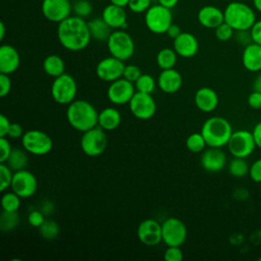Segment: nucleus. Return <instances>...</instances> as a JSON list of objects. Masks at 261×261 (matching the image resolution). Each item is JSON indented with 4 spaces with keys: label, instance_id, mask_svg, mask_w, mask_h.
I'll use <instances>...</instances> for the list:
<instances>
[{
    "label": "nucleus",
    "instance_id": "nucleus-30",
    "mask_svg": "<svg viewBox=\"0 0 261 261\" xmlns=\"http://www.w3.org/2000/svg\"><path fill=\"white\" fill-rule=\"evenodd\" d=\"M29 157L28 152L24 149H12L10 156L5 162L13 171L24 169L28 165Z\"/></svg>",
    "mask_w": 261,
    "mask_h": 261
},
{
    "label": "nucleus",
    "instance_id": "nucleus-40",
    "mask_svg": "<svg viewBox=\"0 0 261 261\" xmlns=\"http://www.w3.org/2000/svg\"><path fill=\"white\" fill-rule=\"evenodd\" d=\"M166 261H182L184 253L179 246H168L164 252Z\"/></svg>",
    "mask_w": 261,
    "mask_h": 261
},
{
    "label": "nucleus",
    "instance_id": "nucleus-10",
    "mask_svg": "<svg viewBox=\"0 0 261 261\" xmlns=\"http://www.w3.org/2000/svg\"><path fill=\"white\" fill-rule=\"evenodd\" d=\"M227 148L232 157L247 158L254 152L256 146L252 132L247 129L234 130L227 143Z\"/></svg>",
    "mask_w": 261,
    "mask_h": 261
},
{
    "label": "nucleus",
    "instance_id": "nucleus-29",
    "mask_svg": "<svg viewBox=\"0 0 261 261\" xmlns=\"http://www.w3.org/2000/svg\"><path fill=\"white\" fill-rule=\"evenodd\" d=\"M177 56L178 55L173 48H163L156 55V63L161 70L174 68Z\"/></svg>",
    "mask_w": 261,
    "mask_h": 261
},
{
    "label": "nucleus",
    "instance_id": "nucleus-54",
    "mask_svg": "<svg viewBox=\"0 0 261 261\" xmlns=\"http://www.w3.org/2000/svg\"><path fill=\"white\" fill-rule=\"evenodd\" d=\"M158 3L166 8H173L176 6V4L178 3V0H158Z\"/></svg>",
    "mask_w": 261,
    "mask_h": 261
},
{
    "label": "nucleus",
    "instance_id": "nucleus-7",
    "mask_svg": "<svg viewBox=\"0 0 261 261\" xmlns=\"http://www.w3.org/2000/svg\"><path fill=\"white\" fill-rule=\"evenodd\" d=\"M81 149L89 157H98L102 155L108 144L106 130L99 125L83 133L81 138Z\"/></svg>",
    "mask_w": 261,
    "mask_h": 261
},
{
    "label": "nucleus",
    "instance_id": "nucleus-3",
    "mask_svg": "<svg viewBox=\"0 0 261 261\" xmlns=\"http://www.w3.org/2000/svg\"><path fill=\"white\" fill-rule=\"evenodd\" d=\"M232 132L229 121L220 116L209 117L204 121L201 127V134L203 135L207 146L215 148L226 146Z\"/></svg>",
    "mask_w": 261,
    "mask_h": 261
},
{
    "label": "nucleus",
    "instance_id": "nucleus-47",
    "mask_svg": "<svg viewBox=\"0 0 261 261\" xmlns=\"http://www.w3.org/2000/svg\"><path fill=\"white\" fill-rule=\"evenodd\" d=\"M236 41L240 44L243 45L244 47H246L247 45L251 44L252 41V37H251V33L250 30H245V31H234V35H233Z\"/></svg>",
    "mask_w": 261,
    "mask_h": 261
},
{
    "label": "nucleus",
    "instance_id": "nucleus-43",
    "mask_svg": "<svg viewBox=\"0 0 261 261\" xmlns=\"http://www.w3.org/2000/svg\"><path fill=\"white\" fill-rule=\"evenodd\" d=\"M12 147L6 137H0V162L5 163L10 156Z\"/></svg>",
    "mask_w": 261,
    "mask_h": 261
},
{
    "label": "nucleus",
    "instance_id": "nucleus-9",
    "mask_svg": "<svg viewBox=\"0 0 261 261\" xmlns=\"http://www.w3.org/2000/svg\"><path fill=\"white\" fill-rule=\"evenodd\" d=\"M172 23V13L169 8L155 4L145 12V24L147 29L156 34H165L169 25Z\"/></svg>",
    "mask_w": 261,
    "mask_h": 261
},
{
    "label": "nucleus",
    "instance_id": "nucleus-56",
    "mask_svg": "<svg viewBox=\"0 0 261 261\" xmlns=\"http://www.w3.org/2000/svg\"><path fill=\"white\" fill-rule=\"evenodd\" d=\"M253 91L261 93V73L256 75V77L253 81Z\"/></svg>",
    "mask_w": 261,
    "mask_h": 261
},
{
    "label": "nucleus",
    "instance_id": "nucleus-53",
    "mask_svg": "<svg viewBox=\"0 0 261 261\" xmlns=\"http://www.w3.org/2000/svg\"><path fill=\"white\" fill-rule=\"evenodd\" d=\"M252 134H253V138L255 140V143H256V146L257 148L261 149V121H259L253 128L252 130Z\"/></svg>",
    "mask_w": 261,
    "mask_h": 261
},
{
    "label": "nucleus",
    "instance_id": "nucleus-58",
    "mask_svg": "<svg viewBox=\"0 0 261 261\" xmlns=\"http://www.w3.org/2000/svg\"><path fill=\"white\" fill-rule=\"evenodd\" d=\"M5 36V24L3 21L0 22V40H3Z\"/></svg>",
    "mask_w": 261,
    "mask_h": 261
},
{
    "label": "nucleus",
    "instance_id": "nucleus-41",
    "mask_svg": "<svg viewBox=\"0 0 261 261\" xmlns=\"http://www.w3.org/2000/svg\"><path fill=\"white\" fill-rule=\"evenodd\" d=\"M152 0H129L127 7L135 13L146 12L151 7Z\"/></svg>",
    "mask_w": 261,
    "mask_h": 261
},
{
    "label": "nucleus",
    "instance_id": "nucleus-35",
    "mask_svg": "<svg viewBox=\"0 0 261 261\" xmlns=\"http://www.w3.org/2000/svg\"><path fill=\"white\" fill-rule=\"evenodd\" d=\"M135 87L136 91L138 92H143V93H148L152 94L157 86V81L155 79L148 74V73H142L141 76L135 82Z\"/></svg>",
    "mask_w": 261,
    "mask_h": 261
},
{
    "label": "nucleus",
    "instance_id": "nucleus-60",
    "mask_svg": "<svg viewBox=\"0 0 261 261\" xmlns=\"http://www.w3.org/2000/svg\"><path fill=\"white\" fill-rule=\"evenodd\" d=\"M259 261H261V257H260V258H259Z\"/></svg>",
    "mask_w": 261,
    "mask_h": 261
},
{
    "label": "nucleus",
    "instance_id": "nucleus-34",
    "mask_svg": "<svg viewBox=\"0 0 261 261\" xmlns=\"http://www.w3.org/2000/svg\"><path fill=\"white\" fill-rule=\"evenodd\" d=\"M21 198L14 193L11 192H5L1 198V208L3 211H17L20 207Z\"/></svg>",
    "mask_w": 261,
    "mask_h": 261
},
{
    "label": "nucleus",
    "instance_id": "nucleus-33",
    "mask_svg": "<svg viewBox=\"0 0 261 261\" xmlns=\"http://www.w3.org/2000/svg\"><path fill=\"white\" fill-rule=\"evenodd\" d=\"M19 223V215L17 211H3L0 215V229L4 232L11 231L16 228Z\"/></svg>",
    "mask_w": 261,
    "mask_h": 261
},
{
    "label": "nucleus",
    "instance_id": "nucleus-44",
    "mask_svg": "<svg viewBox=\"0 0 261 261\" xmlns=\"http://www.w3.org/2000/svg\"><path fill=\"white\" fill-rule=\"evenodd\" d=\"M44 215L45 214L41 210H33L28 215V222L30 223V225L38 228L46 220Z\"/></svg>",
    "mask_w": 261,
    "mask_h": 261
},
{
    "label": "nucleus",
    "instance_id": "nucleus-24",
    "mask_svg": "<svg viewBox=\"0 0 261 261\" xmlns=\"http://www.w3.org/2000/svg\"><path fill=\"white\" fill-rule=\"evenodd\" d=\"M199 23L207 29H215L224 21V12L213 5L203 6L197 14Z\"/></svg>",
    "mask_w": 261,
    "mask_h": 261
},
{
    "label": "nucleus",
    "instance_id": "nucleus-37",
    "mask_svg": "<svg viewBox=\"0 0 261 261\" xmlns=\"http://www.w3.org/2000/svg\"><path fill=\"white\" fill-rule=\"evenodd\" d=\"M92 11H93V6L89 0H75L72 3L73 15H76L82 18H86L91 15Z\"/></svg>",
    "mask_w": 261,
    "mask_h": 261
},
{
    "label": "nucleus",
    "instance_id": "nucleus-19",
    "mask_svg": "<svg viewBox=\"0 0 261 261\" xmlns=\"http://www.w3.org/2000/svg\"><path fill=\"white\" fill-rule=\"evenodd\" d=\"M20 65V56L15 47L4 44L0 47V73L12 74Z\"/></svg>",
    "mask_w": 261,
    "mask_h": 261
},
{
    "label": "nucleus",
    "instance_id": "nucleus-14",
    "mask_svg": "<svg viewBox=\"0 0 261 261\" xmlns=\"http://www.w3.org/2000/svg\"><path fill=\"white\" fill-rule=\"evenodd\" d=\"M136 93L135 84L120 77L111 82L107 89V98L114 105L128 104Z\"/></svg>",
    "mask_w": 261,
    "mask_h": 261
},
{
    "label": "nucleus",
    "instance_id": "nucleus-17",
    "mask_svg": "<svg viewBox=\"0 0 261 261\" xmlns=\"http://www.w3.org/2000/svg\"><path fill=\"white\" fill-rule=\"evenodd\" d=\"M137 237L139 241L145 246H157L162 242L161 224L152 218L145 219L138 225Z\"/></svg>",
    "mask_w": 261,
    "mask_h": 261
},
{
    "label": "nucleus",
    "instance_id": "nucleus-48",
    "mask_svg": "<svg viewBox=\"0 0 261 261\" xmlns=\"http://www.w3.org/2000/svg\"><path fill=\"white\" fill-rule=\"evenodd\" d=\"M23 134H24L23 128H22V126L19 123L11 122L9 130H8V134H7L8 138H10V139H19L20 138L21 139Z\"/></svg>",
    "mask_w": 261,
    "mask_h": 261
},
{
    "label": "nucleus",
    "instance_id": "nucleus-20",
    "mask_svg": "<svg viewBox=\"0 0 261 261\" xmlns=\"http://www.w3.org/2000/svg\"><path fill=\"white\" fill-rule=\"evenodd\" d=\"M173 49L179 57L192 58L199 51V42L193 34L181 32V34L173 40Z\"/></svg>",
    "mask_w": 261,
    "mask_h": 261
},
{
    "label": "nucleus",
    "instance_id": "nucleus-5",
    "mask_svg": "<svg viewBox=\"0 0 261 261\" xmlns=\"http://www.w3.org/2000/svg\"><path fill=\"white\" fill-rule=\"evenodd\" d=\"M106 43L110 55L122 61L129 59L135 53V42L124 30H114Z\"/></svg>",
    "mask_w": 261,
    "mask_h": 261
},
{
    "label": "nucleus",
    "instance_id": "nucleus-42",
    "mask_svg": "<svg viewBox=\"0 0 261 261\" xmlns=\"http://www.w3.org/2000/svg\"><path fill=\"white\" fill-rule=\"evenodd\" d=\"M141 74H142V71L139 68V66L135 64H127L124 66L122 77L135 84V82L141 76Z\"/></svg>",
    "mask_w": 261,
    "mask_h": 261
},
{
    "label": "nucleus",
    "instance_id": "nucleus-23",
    "mask_svg": "<svg viewBox=\"0 0 261 261\" xmlns=\"http://www.w3.org/2000/svg\"><path fill=\"white\" fill-rule=\"evenodd\" d=\"M101 17L112 30H124L127 27V15L124 7L110 3L104 7Z\"/></svg>",
    "mask_w": 261,
    "mask_h": 261
},
{
    "label": "nucleus",
    "instance_id": "nucleus-50",
    "mask_svg": "<svg viewBox=\"0 0 261 261\" xmlns=\"http://www.w3.org/2000/svg\"><path fill=\"white\" fill-rule=\"evenodd\" d=\"M248 104L253 109L261 108V93L257 91H253L248 97Z\"/></svg>",
    "mask_w": 261,
    "mask_h": 261
},
{
    "label": "nucleus",
    "instance_id": "nucleus-8",
    "mask_svg": "<svg viewBox=\"0 0 261 261\" xmlns=\"http://www.w3.org/2000/svg\"><path fill=\"white\" fill-rule=\"evenodd\" d=\"M21 146L30 154L44 156L50 153L53 148L51 137L40 129H30L21 137Z\"/></svg>",
    "mask_w": 261,
    "mask_h": 261
},
{
    "label": "nucleus",
    "instance_id": "nucleus-52",
    "mask_svg": "<svg viewBox=\"0 0 261 261\" xmlns=\"http://www.w3.org/2000/svg\"><path fill=\"white\" fill-rule=\"evenodd\" d=\"M170 39H172V40H174L175 38H177L180 34H181V30H180V28L177 25V24H175V23H171L170 25H169V28L167 29V31H166V33H165Z\"/></svg>",
    "mask_w": 261,
    "mask_h": 261
},
{
    "label": "nucleus",
    "instance_id": "nucleus-11",
    "mask_svg": "<svg viewBox=\"0 0 261 261\" xmlns=\"http://www.w3.org/2000/svg\"><path fill=\"white\" fill-rule=\"evenodd\" d=\"M162 242L168 246H181L188 237V228L177 217L166 218L161 223Z\"/></svg>",
    "mask_w": 261,
    "mask_h": 261
},
{
    "label": "nucleus",
    "instance_id": "nucleus-26",
    "mask_svg": "<svg viewBox=\"0 0 261 261\" xmlns=\"http://www.w3.org/2000/svg\"><path fill=\"white\" fill-rule=\"evenodd\" d=\"M121 123V113L114 107H106L99 112L98 125L104 130H114Z\"/></svg>",
    "mask_w": 261,
    "mask_h": 261
},
{
    "label": "nucleus",
    "instance_id": "nucleus-22",
    "mask_svg": "<svg viewBox=\"0 0 261 261\" xmlns=\"http://www.w3.org/2000/svg\"><path fill=\"white\" fill-rule=\"evenodd\" d=\"M194 102L196 107L205 113L214 111L219 103L217 93L210 87H202L195 93Z\"/></svg>",
    "mask_w": 261,
    "mask_h": 261
},
{
    "label": "nucleus",
    "instance_id": "nucleus-31",
    "mask_svg": "<svg viewBox=\"0 0 261 261\" xmlns=\"http://www.w3.org/2000/svg\"><path fill=\"white\" fill-rule=\"evenodd\" d=\"M249 164L246 158L233 157L228 163V172L234 177H244L249 174Z\"/></svg>",
    "mask_w": 261,
    "mask_h": 261
},
{
    "label": "nucleus",
    "instance_id": "nucleus-6",
    "mask_svg": "<svg viewBox=\"0 0 261 261\" xmlns=\"http://www.w3.org/2000/svg\"><path fill=\"white\" fill-rule=\"evenodd\" d=\"M77 94V85L73 76L64 72L54 77L51 85V96L53 100L60 105H68L75 100Z\"/></svg>",
    "mask_w": 261,
    "mask_h": 261
},
{
    "label": "nucleus",
    "instance_id": "nucleus-51",
    "mask_svg": "<svg viewBox=\"0 0 261 261\" xmlns=\"http://www.w3.org/2000/svg\"><path fill=\"white\" fill-rule=\"evenodd\" d=\"M10 120L8 119L5 114L0 115V137H7L9 127H10Z\"/></svg>",
    "mask_w": 261,
    "mask_h": 261
},
{
    "label": "nucleus",
    "instance_id": "nucleus-13",
    "mask_svg": "<svg viewBox=\"0 0 261 261\" xmlns=\"http://www.w3.org/2000/svg\"><path fill=\"white\" fill-rule=\"evenodd\" d=\"M11 191L16 193L21 199H28L35 195L38 189V180L33 172L24 169L14 171Z\"/></svg>",
    "mask_w": 261,
    "mask_h": 261
},
{
    "label": "nucleus",
    "instance_id": "nucleus-15",
    "mask_svg": "<svg viewBox=\"0 0 261 261\" xmlns=\"http://www.w3.org/2000/svg\"><path fill=\"white\" fill-rule=\"evenodd\" d=\"M41 11L49 21L59 23L72 12V4L69 0H43Z\"/></svg>",
    "mask_w": 261,
    "mask_h": 261
},
{
    "label": "nucleus",
    "instance_id": "nucleus-59",
    "mask_svg": "<svg viewBox=\"0 0 261 261\" xmlns=\"http://www.w3.org/2000/svg\"><path fill=\"white\" fill-rule=\"evenodd\" d=\"M253 6L257 11L261 12V0H253Z\"/></svg>",
    "mask_w": 261,
    "mask_h": 261
},
{
    "label": "nucleus",
    "instance_id": "nucleus-12",
    "mask_svg": "<svg viewBox=\"0 0 261 261\" xmlns=\"http://www.w3.org/2000/svg\"><path fill=\"white\" fill-rule=\"evenodd\" d=\"M128 108L136 118L148 120L155 115L157 105L152 94L136 91L128 103Z\"/></svg>",
    "mask_w": 261,
    "mask_h": 261
},
{
    "label": "nucleus",
    "instance_id": "nucleus-32",
    "mask_svg": "<svg viewBox=\"0 0 261 261\" xmlns=\"http://www.w3.org/2000/svg\"><path fill=\"white\" fill-rule=\"evenodd\" d=\"M186 147L192 153H202L208 146L203 137L200 133H193L186 139Z\"/></svg>",
    "mask_w": 261,
    "mask_h": 261
},
{
    "label": "nucleus",
    "instance_id": "nucleus-46",
    "mask_svg": "<svg viewBox=\"0 0 261 261\" xmlns=\"http://www.w3.org/2000/svg\"><path fill=\"white\" fill-rule=\"evenodd\" d=\"M11 80L8 74L0 73V97L7 96L11 91Z\"/></svg>",
    "mask_w": 261,
    "mask_h": 261
},
{
    "label": "nucleus",
    "instance_id": "nucleus-49",
    "mask_svg": "<svg viewBox=\"0 0 261 261\" xmlns=\"http://www.w3.org/2000/svg\"><path fill=\"white\" fill-rule=\"evenodd\" d=\"M253 43L261 45V19L256 20L253 27L250 29Z\"/></svg>",
    "mask_w": 261,
    "mask_h": 261
},
{
    "label": "nucleus",
    "instance_id": "nucleus-18",
    "mask_svg": "<svg viewBox=\"0 0 261 261\" xmlns=\"http://www.w3.org/2000/svg\"><path fill=\"white\" fill-rule=\"evenodd\" d=\"M226 155L222 148L208 147L201 155L200 163L204 170L211 173L221 171L226 165Z\"/></svg>",
    "mask_w": 261,
    "mask_h": 261
},
{
    "label": "nucleus",
    "instance_id": "nucleus-55",
    "mask_svg": "<svg viewBox=\"0 0 261 261\" xmlns=\"http://www.w3.org/2000/svg\"><path fill=\"white\" fill-rule=\"evenodd\" d=\"M53 210H54V205H53V203H51V202H49V201H47L46 203H44L43 206H42V208H41V211H42L44 214H51V213L53 212Z\"/></svg>",
    "mask_w": 261,
    "mask_h": 261
},
{
    "label": "nucleus",
    "instance_id": "nucleus-28",
    "mask_svg": "<svg viewBox=\"0 0 261 261\" xmlns=\"http://www.w3.org/2000/svg\"><path fill=\"white\" fill-rule=\"evenodd\" d=\"M43 70L52 77H57L65 72V62L59 55H48L43 61Z\"/></svg>",
    "mask_w": 261,
    "mask_h": 261
},
{
    "label": "nucleus",
    "instance_id": "nucleus-39",
    "mask_svg": "<svg viewBox=\"0 0 261 261\" xmlns=\"http://www.w3.org/2000/svg\"><path fill=\"white\" fill-rule=\"evenodd\" d=\"M214 30H215L216 39L221 42H226V41L230 40L234 35V30L225 21L220 23Z\"/></svg>",
    "mask_w": 261,
    "mask_h": 261
},
{
    "label": "nucleus",
    "instance_id": "nucleus-2",
    "mask_svg": "<svg viewBox=\"0 0 261 261\" xmlns=\"http://www.w3.org/2000/svg\"><path fill=\"white\" fill-rule=\"evenodd\" d=\"M99 112L95 106L86 101L75 99L66 108V119L71 127L84 133L98 125Z\"/></svg>",
    "mask_w": 261,
    "mask_h": 261
},
{
    "label": "nucleus",
    "instance_id": "nucleus-45",
    "mask_svg": "<svg viewBox=\"0 0 261 261\" xmlns=\"http://www.w3.org/2000/svg\"><path fill=\"white\" fill-rule=\"evenodd\" d=\"M249 175L254 182H261V158L255 160L250 165Z\"/></svg>",
    "mask_w": 261,
    "mask_h": 261
},
{
    "label": "nucleus",
    "instance_id": "nucleus-57",
    "mask_svg": "<svg viewBox=\"0 0 261 261\" xmlns=\"http://www.w3.org/2000/svg\"><path fill=\"white\" fill-rule=\"evenodd\" d=\"M110 3L117 5V6H121V7H125L128 5L129 0H109Z\"/></svg>",
    "mask_w": 261,
    "mask_h": 261
},
{
    "label": "nucleus",
    "instance_id": "nucleus-38",
    "mask_svg": "<svg viewBox=\"0 0 261 261\" xmlns=\"http://www.w3.org/2000/svg\"><path fill=\"white\" fill-rule=\"evenodd\" d=\"M13 170L6 164H0V191L5 192L11 186L13 178Z\"/></svg>",
    "mask_w": 261,
    "mask_h": 261
},
{
    "label": "nucleus",
    "instance_id": "nucleus-25",
    "mask_svg": "<svg viewBox=\"0 0 261 261\" xmlns=\"http://www.w3.org/2000/svg\"><path fill=\"white\" fill-rule=\"evenodd\" d=\"M242 63L244 67L251 72L261 70V45L251 43L247 45L242 54Z\"/></svg>",
    "mask_w": 261,
    "mask_h": 261
},
{
    "label": "nucleus",
    "instance_id": "nucleus-1",
    "mask_svg": "<svg viewBox=\"0 0 261 261\" xmlns=\"http://www.w3.org/2000/svg\"><path fill=\"white\" fill-rule=\"evenodd\" d=\"M57 39L68 51L77 52L86 49L92 39L88 21L76 15H70L57 27Z\"/></svg>",
    "mask_w": 261,
    "mask_h": 261
},
{
    "label": "nucleus",
    "instance_id": "nucleus-4",
    "mask_svg": "<svg viewBox=\"0 0 261 261\" xmlns=\"http://www.w3.org/2000/svg\"><path fill=\"white\" fill-rule=\"evenodd\" d=\"M224 12V21L234 31L250 30L256 21L254 10L246 3L233 1L226 5Z\"/></svg>",
    "mask_w": 261,
    "mask_h": 261
},
{
    "label": "nucleus",
    "instance_id": "nucleus-21",
    "mask_svg": "<svg viewBox=\"0 0 261 261\" xmlns=\"http://www.w3.org/2000/svg\"><path fill=\"white\" fill-rule=\"evenodd\" d=\"M157 86L165 94H174L178 92L182 86V76L178 70L174 68L163 69L158 75Z\"/></svg>",
    "mask_w": 261,
    "mask_h": 261
},
{
    "label": "nucleus",
    "instance_id": "nucleus-27",
    "mask_svg": "<svg viewBox=\"0 0 261 261\" xmlns=\"http://www.w3.org/2000/svg\"><path fill=\"white\" fill-rule=\"evenodd\" d=\"M88 27L92 39L99 42H107L108 38L113 32L102 17H95L91 19L88 21Z\"/></svg>",
    "mask_w": 261,
    "mask_h": 261
},
{
    "label": "nucleus",
    "instance_id": "nucleus-36",
    "mask_svg": "<svg viewBox=\"0 0 261 261\" xmlns=\"http://www.w3.org/2000/svg\"><path fill=\"white\" fill-rule=\"evenodd\" d=\"M38 229L40 234L46 240H53L59 234V225L54 220H45Z\"/></svg>",
    "mask_w": 261,
    "mask_h": 261
},
{
    "label": "nucleus",
    "instance_id": "nucleus-16",
    "mask_svg": "<svg viewBox=\"0 0 261 261\" xmlns=\"http://www.w3.org/2000/svg\"><path fill=\"white\" fill-rule=\"evenodd\" d=\"M124 61L113 57L103 58L96 65V74L103 82H114L122 77L123 69H124Z\"/></svg>",
    "mask_w": 261,
    "mask_h": 261
}]
</instances>
